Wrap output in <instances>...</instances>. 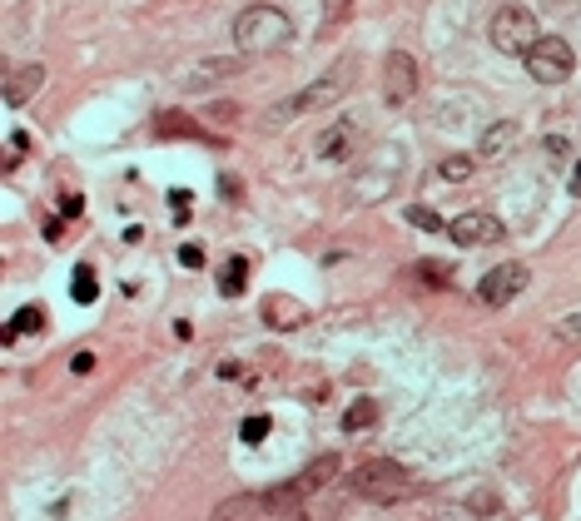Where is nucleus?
Listing matches in <instances>:
<instances>
[{"label":"nucleus","mask_w":581,"mask_h":521,"mask_svg":"<svg viewBox=\"0 0 581 521\" xmlns=\"http://www.w3.org/2000/svg\"><path fill=\"white\" fill-rule=\"evenodd\" d=\"M348 85H353V70H348V60H338V65H333L328 75H318L313 85H303V90L284 95L279 105H269V110H264V125H269V130H284V125L313 115V110H328V105H338V100L348 95Z\"/></svg>","instance_id":"f257e3e1"},{"label":"nucleus","mask_w":581,"mask_h":521,"mask_svg":"<svg viewBox=\"0 0 581 521\" xmlns=\"http://www.w3.org/2000/svg\"><path fill=\"white\" fill-rule=\"evenodd\" d=\"M333 477H338V457L328 452V457H318L313 467H303L298 477L269 487V492H259V507H264L274 521H308V497H313L323 482H333Z\"/></svg>","instance_id":"f03ea898"},{"label":"nucleus","mask_w":581,"mask_h":521,"mask_svg":"<svg viewBox=\"0 0 581 521\" xmlns=\"http://www.w3.org/2000/svg\"><path fill=\"white\" fill-rule=\"evenodd\" d=\"M348 492L363 497V502H378V507H393V502H408L418 492V477L393 462V457H368L348 472Z\"/></svg>","instance_id":"7ed1b4c3"},{"label":"nucleus","mask_w":581,"mask_h":521,"mask_svg":"<svg viewBox=\"0 0 581 521\" xmlns=\"http://www.w3.org/2000/svg\"><path fill=\"white\" fill-rule=\"evenodd\" d=\"M293 40V20L279 5H249L234 20V45L239 55H274Z\"/></svg>","instance_id":"20e7f679"},{"label":"nucleus","mask_w":581,"mask_h":521,"mask_svg":"<svg viewBox=\"0 0 581 521\" xmlns=\"http://www.w3.org/2000/svg\"><path fill=\"white\" fill-rule=\"evenodd\" d=\"M527 75L537 85H567L577 75V50L562 40V35H542L532 50H527Z\"/></svg>","instance_id":"39448f33"},{"label":"nucleus","mask_w":581,"mask_h":521,"mask_svg":"<svg viewBox=\"0 0 581 521\" xmlns=\"http://www.w3.org/2000/svg\"><path fill=\"white\" fill-rule=\"evenodd\" d=\"M542 40V30H537V15L527 10V5H502L497 15H492V45L502 50V55H522L527 60V50Z\"/></svg>","instance_id":"423d86ee"},{"label":"nucleus","mask_w":581,"mask_h":521,"mask_svg":"<svg viewBox=\"0 0 581 521\" xmlns=\"http://www.w3.org/2000/svg\"><path fill=\"white\" fill-rule=\"evenodd\" d=\"M413 95H418V60L408 50H388V60H383V105L403 110V105H413Z\"/></svg>","instance_id":"0eeeda50"},{"label":"nucleus","mask_w":581,"mask_h":521,"mask_svg":"<svg viewBox=\"0 0 581 521\" xmlns=\"http://www.w3.org/2000/svg\"><path fill=\"white\" fill-rule=\"evenodd\" d=\"M502 224L492 219V214H482V209H467V214H457L452 224H447V239L457 244V249H492V244H502Z\"/></svg>","instance_id":"6e6552de"},{"label":"nucleus","mask_w":581,"mask_h":521,"mask_svg":"<svg viewBox=\"0 0 581 521\" xmlns=\"http://www.w3.org/2000/svg\"><path fill=\"white\" fill-rule=\"evenodd\" d=\"M527 283H532L527 263H497V268L477 283V298H482V303H492V308H502V303H512Z\"/></svg>","instance_id":"1a4fd4ad"},{"label":"nucleus","mask_w":581,"mask_h":521,"mask_svg":"<svg viewBox=\"0 0 581 521\" xmlns=\"http://www.w3.org/2000/svg\"><path fill=\"white\" fill-rule=\"evenodd\" d=\"M40 85H45V65H5V110H20V105H30L35 95H40Z\"/></svg>","instance_id":"9d476101"},{"label":"nucleus","mask_w":581,"mask_h":521,"mask_svg":"<svg viewBox=\"0 0 581 521\" xmlns=\"http://www.w3.org/2000/svg\"><path fill=\"white\" fill-rule=\"evenodd\" d=\"M353 139H358V125H353V120H338L333 130L318 134L313 154H318L323 164H338V159H348V154H353Z\"/></svg>","instance_id":"9b49d317"},{"label":"nucleus","mask_w":581,"mask_h":521,"mask_svg":"<svg viewBox=\"0 0 581 521\" xmlns=\"http://www.w3.org/2000/svg\"><path fill=\"white\" fill-rule=\"evenodd\" d=\"M264 323H269V328H298V323H303V303H293L289 293L264 298Z\"/></svg>","instance_id":"f8f14e48"},{"label":"nucleus","mask_w":581,"mask_h":521,"mask_svg":"<svg viewBox=\"0 0 581 521\" xmlns=\"http://www.w3.org/2000/svg\"><path fill=\"white\" fill-rule=\"evenodd\" d=\"M512 139H517V125H512V120H497L492 130L482 134V144H477V159H502V154L512 149Z\"/></svg>","instance_id":"ddd939ff"},{"label":"nucleus","mask_w":581,"mask_h":521,"mask_svg":"<svg viewBox=\"0 0 581 521\" xmlns=\"http://www.w3.org/2000/svg\"><path fill=\"white\" fill-rule=\"evenodd\" d=\"M244 288H249V259L234 254V259L219 268V293H224V298H239Z\"/></svg>","instance_id":"4468645a"},{"label":"nucleus","mask_w":581,"mask_h":521,"mask_svg":"<svg viewBox=\"0 0 581 521\" xmlns=\"http://www.w3.org/2000/svg\"><path fill=\"white\" fill-rule=\"evenodd\" d=\"M70 293H75V303H95V298H100V278H95L90 263H75V273H70Z\"/></svg>","instance_id":"2eb2a0df"},{"label":"nucleus","mask_w":581,"mask_h":521,"mask_svg":"<svg viewBox=\"0 0 581 521\" xmlns=\"http://www.w3.org/2000/svg\"><path fill=\"white\" fill-rule=\"evenodd\" d=\"M40 323H45V313L30 303V308H20L15 318H10V328H5V343H20V338H30V333H40Z\"/></svg>","instance_id":"dca6fc26"},{"label":"nucleus","mask_w":581,"mask_h":521,"mask_svg":"<svg viewBox=\"0 0 581 521\" xmlns=\"http://www.w3.org/2000/svg\"><path fill=\"white\" fill-rule=\"evenodd\" d=\"M234 70H244V65H239V55H229V60H204V70L184 75V85L194 90V85H209V80H219V75H234Z\"/></svg>","instance_id":"f3484780"},{"label":"nucleus","mask_w":581,"mask_h":521,"mask_svg":"<svg viewBox=\"0 0 581 521\" xmlns=\"http://www.w3.org/2000/svg\"><path fill=\"white\" fill-rule=\"evenodd\" d=\"M373 422H378V402H373V397H358V402L343 412V427H348V432H363V427H373Z\"/></svg>","instance_id":"a211bd4d"},{"label":"nucleus","mask_w":581,"mask_h":521,"mask_svg":"<svg viewBox=\"0 0 581 521\" xmlns=\"http://www.w3.org/2000/svg\"><path fill=\"white\" fill-rule=\"evenodd\" d=\"M472 169H477V159H472V154H447V159L437 164V174H442L447 184H457V179H467Z\"/></svg>","instance_id":"6ab92c4d"},{"label":"nucleus","mask_w":581,"mask_h":521,"mask_svg":"<svg viewBox=\"0 0 581 521\" xmlns=\"http://www.w3.org/2000/svg\"><path fill=\"white\" fill-rule=\"evenodd\" d=\"M254 512H264V507H259V497H234L229 507H219V512H214V521H249Z\"/></svg>","instance_id":"aec40b11"},{"label":"nucleus","mask_w":581,"mask_h":521,"mask_svg":"<svg viewBox=\"0 0 581 521\" xmlns=\"http://www.w3.org/2000/svg\"><path fill=\"white\" fill-rule=\"evenodd\" d=\"M269 412H254V417H244V427H239V437H244V447H259L264 437H269Z\"/></svg>","instance_id":"412c9836"},{"label":"nucleus","mask_w":581,"mask_h":521,"mask_svg":"<svg viewBox=\"0 0 581 521\" xmlns=\"http://www.w3.org/2000/svg\"><path fill=\"white\" fill-rule=\"evenodd\" d=\"M408 224H413V229H428V234L447 229V224L437 219V209H428V204H413V209H408Z\"/></svg>","instance_id":"4be33fe9"},{"label":"nucleus","mask_w":581,"mask_h":521,"mask_svg":"<svg viewBox=\"0 0 581 521\" xmlns=\"http://www.w3.org/2000/svg\"><path fill=\"white\" fill-rule=\"evenodd\" d=\"M542 154H547L552 164H562V159H567V139H562V134H547V139H542Z\"/></svg>","instance_id":"5701e85b"},{"label":"nucleus","mask_w":581,"mask_h":521,"mask_svg":"<svg viewBox=\"0 0 581 521\" xmlns=\"http://www.w3.org/2000/svg\"><path fill=\"white\" fill-rule=\"evenodd\" d=\"M179 268L199 273V268H204V249H199V244H184V249H179Z\"/></svg>","instance_id":"b1692460"},{"label":"nucleus","mask_w":581,"mask_h":521,"mask_svg":"<svg viewBox=\"0 0 581 521\" xmlns=\"http://www.w3.org/2000/svg\"><path fill=\"white\" fill-rule=\"evenodd\" d=\"M557 338H562V343H581V313H572V318L557 323Z\"/></svg>","instance_id":"393cba45"},{"label":"nucleus","mask_w":581,"mask_h":521,"mask_svg":"<svg viewBox=\"0 0 581 521\" xmlns=\"http://www.w3.org/2000/svg\"><path fill=\"white\" fill-rule=\"evenodd\" d=\"M169 209H174V219H179V224H189V194H184V189H174V194H169Z\"/></svg>","instance_id":"a878e982"},{"label":"nucleus","mask_w":581,"mask_h":521,"mask_svg":"<svg viewBox=\"0 0 581 521\" xmlns=\"http://www.w3.org/2000/svg\"><path fill=\"white\" fill-rule=\"evenodd\" d=\"M219 194H224V199H234V194H239V179H229V174H224V179H219Z\"/></svg>","instance_id":"bb28decb"},{"label":"nucleus","mask_w":581,"mask_h":521,"mask_svg":"<svg viewBox=\"0 0 581 521\" xmlns=\"http://www.w3.org/2000/svg\"><path fill=\"white\" fill-rule=\"evenodd\" d=\"M567 189H572V194L581 199V159H577V169H572V184H567Z\"/></svg>","instance_id":"cd10ccee"}]
</instances>
